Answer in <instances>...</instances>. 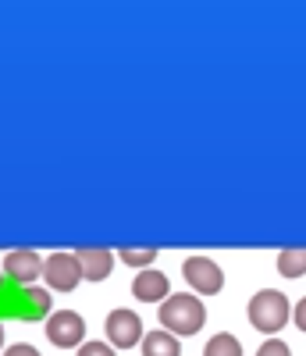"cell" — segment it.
Here are the masks:
<instances>
[{"mask_svg": "<svg viewBox=\"0 0 306 356\" xmlns=\"http://www.w3.org/2000/svg\"><path fill=\"white\" fill-rule=\"evenodd\" d=\"M79 356H118L111 342H82L79 346Z\"/></svg>", "mask_w": 306, "mask_h": 356, "instance_id": "15", "label": "cell"}, {"mask_svg": "<svg viewBox=\"0 0 306 356\" xmlns=\"http://www.w3.org/2000/svg\"><path fill=\"white\" fill-rule=\"evenodd\" d=\"M203 356H242V342L228 332H218L203 346Z\"/></svg>", "mask_w": 306, "mask_h": 356, "instance_id": "12", "label": "cell"}, {"mask_svg": "<svg viewBox=\"0 0 306 356\" xmlns=\"http://www.w3.org/2000/svg\"><path fill=\"white\" fill-rule=\"evenodd\" d=\"M161 328L171 332L175 339L182 335H196L203 324H207V307L196 292H175L161 303Z\"/></svg>", "mask_w": 306, "mask_h": 356, "instance_id": "1", "label": "cell"}, {"mask_svg": "<svg viewBox=\"0 0 306 356\" xmlns=\"http://www.w3.org/2000/svg\"><path fill=\"white\" fill-rule=\"evenodd\" d=\"M292 321H296V328H299V332H306V296L292 307Z\"/></svg>", "mask_w": 306, "mask_h": 356, "instance_id": "17", "label": "cell"}, {"mask_svg": "<svg viewBox=\"0 0 306 356\" xmlns=\"http://www.w3.org/2000/svg\"><path fill=\"white\" fill-rule=\"evenodd\" d=\"M4 356H40V349H36V346H29V342H18V346L4 349Z\"/></svg>", "mask_w": 306, "mask_h": 356, "instance_id": "18", "label": "cell"}, {"mask_svg": "<svg viewBox=\"0 0 306 356\" xmlns=\"http://www.w3.org/2000/svg\"><path fill=\"white\" fill-rule=\"evenodd\" d=\"M47 339L61 349H79L86 339V321L75 310H54L47 317Z\"/></svg>", "mask_w": 306, "mask_h": 356, "instance_id": "4", "label": "cell"}, {"mask_svg": "<svg viewBox=\"0 0 306 356\" xmlns=\"http://www.w3.org/2000/svg\"><path fill=\"white\" fill-rule=\"evenodd\" d=\"M0 271H4V278H11L18 285H29V282L43 278V257L36 250H11L4 257V267H0Z\"/></svg>", "mask_w": 306, "mask_h": 356, "instance_id": "7", "label": "cell"}, {"mask_svg": "<svg viewBox=\"0 0 306 356\" xmlns=\"http://www.w3.org/2000/svg\"><path fill=\"white\" fill-rule=\"evenodd\" d=\"M43 282H47L50 292H72L82 282L75 253H54V257H47L43 260Z\"/></svg>", "mask_w": 306, "mask_h": 356, "instance_id": "6", "label": "cell"}, {"mask_svg": "<svg viewBox=\"0 0 306 356\" xmlns=\"http://www.w3.org/2000/svg\"><path fill=\"white\" fill-rule=\"evenodd\" d=\"M118 260H121V264H129V267H136V271H146V267L157 260V250H153V246H146V250H132V246H125V250H118Z\"/></svg>", "mask_w": 306, "mask_h": 356, "instance_id": "13", "label": "cell"}, {"mask_svg": "<svg viewBox=\"0 0 306 356\" xmlns=\"http://www.w3.org/2000/svg\"><path fill=\"white\" fill-rule=\"evenodd\" d=\"M182 275L189 289H196V296H218L225 289V271L210 257H189L182 264Z\"/></svg>", "mask_w": 306, "mask_h": 356, "instance_id": "3", "label": "cell"}, {"mask_svg": "<svg viewBox=\"0 0 306 356\" xmlns=\"http://www.w3.org/2000/svg\"><path fill=\"white\" fill-rule=\"evenodd\" d=\"M25 303L36 317H50V289H33L25 285Z\"/></svg>", "mask_w": 306, "mask_h": 356, "instance_id": "14", "label": "cell"}, {"mask_svg": "<svg viewBox=\"0 0 306 356\" xmlns=\"http://www.w3.org/2000/svg\"><path fill=\"white\" fill-rule=\"evenodd\" d=\"M168 289H171L168 275H164V271H153V267L139 271L136 282H132V296H136L139 303H164L168 296H171Z\"/></svg>", "mask_w": 306, "mask_h": 356, "instance_id": "9", "label": "cell"}, {"mask_svg": "<svg viewBox=\"0 0 306 356\" xmlns=\"http://www.w3.org/2000/svg\"><path fill=\"white\" fill-rule=\"evenodd\" d=\"M278 271L282 278H303L306 275V246H289L278 253Z\"/></svg>", "mask_w": 306, "mask_h": 356, "instance_id": "11", "label": "cell"}, {"mask_svg": "<svg viewBox=\"0 0 306 356\" xmlns=\"http://www.w3.org/2000/svg\"><path fill=\"white\" fill-rule=\"evenodd\" d=\"M246 314H250V324H253L257 332L278 335L285 324L292 321V303L285 300V292H278V289H260L253 300H250Z\"/></svg>", "mask_w": 306, "mask_h": 356, "instance_id": "2", "label": "cell"}, {"mask_svg": "<svg viewBox=\"0 0 306 356\" xmlns=\"http://www.w3.org/2000/svg\"><path fill=\"white\" fill-rule=\"evenodd\" d=\"M0 282H4V271H0Z\"/></svg>", "mask_w": 306, "mask_h": 356, "instance_id": "20", "label": "cell"}, {"mask_svg": "<svg viewBox=\"0 0 306 356\" xmlns=\"http://www.w3.org/2000/svg\"><path fill=\"white\" fill-rule=\"evenodd\" d=\"M257 356H292V349H289L282 339H267V342L257 349Z\"/></svg>", "mask_w": 306, "mask_h": 356, "instance_id": "16", "label": "cell"}, {"mask_svg": "<svg viewBox=\"0 0 306 356\" xmlns=\"http://www.w3.org/2000/svg\"><path fill=\"white\" fill-rule=\"evenodd\" d=\"M143 356H182V346H178V339L171 335V332H146L143 335Z\"/></svg>", "mask_w": 306, "mask_h": 356, "instance_id": "10", "label": "cell"}, {"mask_svg": "<svg viewBox=\"0 0 306 356\" xmlns=\"http://www.w3.org/2000/svg\"><path fill=\"white\" fill-rule=\"evenodd\" d=\"M0 349H4V324H0Z\"/></svg>", "mask_w": 306, "mask_h": 356, "instance_id": "19", "label": "cell"}, {"mask_svg": "<svg viewBox=\"0 0 306 356\" xmlns=\"http://www.w3.org/2000/svg\"><path fill=\"white\" fill-rule=\"evenodd\" d=\"M104 332H107V339H111L114 349H132L143 339V317L132 314V310H125V307L111 310L107 321H104Z\"/></svg>", "mask_w": 306, "mask_h": 356, "instance_id": "5", "label": "cell"}, {"mask_svg": "<svg viewBox=\"0 0 306 356\" xmlns=\"http://www.w3.org/2000/svg\"><path fill=\"white\" fill-rule=\"evenodd\" d=\"M75 260H79V271H82L86 282H104L114 271L118 257L104 246H82V250H75Z\"/></svg>", "mask_w": 306, "mask_h": 356, "instance_id": "8", "label": "cell"}]
</instances>
